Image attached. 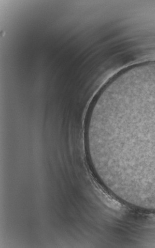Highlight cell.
Here are the masks:
<instances>
[{
  "label": "cell",
  "instance_id": "6da1fadb",
  "mask_svg": "<svg viewBox=\"0 0 155 248\" xmlns=\"http://www.w3.org/2000/svg\"><path fill=\"white\" fill-rule=\"evenodd\" d=\"M85 129L111 187L155 201V62L110 80L93 104Z\"/></svg>",
  "mask_w": 155,
  "mask_h": 248
}]
</instances>
